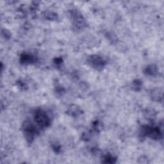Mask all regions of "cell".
I'll return each mask as SVG.
<instances>
[{"mask_svg": "<svg viewBox=\"0 0 164 164\" xmlns=\"http://www.w3.org/2000/svg\"><path fill=\"white\" fill-rule=\"evenodd\" d=\"M132 88L134 91H140L142 88V81L140 79H135L132 84Z\"/></svg>", "mask_w": 164, "mask_h": 164, "instance_id": "obj_11", "label": "cell"}, {"mask_svg": "<svg viewBox=\"0 0 164 164\" xmlns=\"http://www.w3.org/2000/svg\"><path fill=\"white\" fill-rule=\"evenodd\" d=\"M34 120L41 128H46L51 124V119L42 109H37L34 113Z\"/></svg>", "mask_w": 164, "mask_h": 164, "instance_id": "obj_4", "label": "cell"}, {"mask_svg": "<svg viewBox=\"0 0 164 164\" xmlns=\"http://www.w3.org/2000/svg\"><path fill=\"white\" fill-rule=\"evenodd\" d=\"M139 160H142V161H141L140 163H148L149 162V161H148V159H147V158H145V156H141Z\"/></svg>", "mask_w": 164, "mask_h": 164, "instance_id": "obj_18", "label": "cell"}, {"mask_svg": "<svg viewBox=\"0 0 164 164\" xmlns=\"http://www.w3.org/2000/svg\"><path fill=\"white\" fill-rule=\"evenodd\" d=\"M22 130L24 136L28 144L32 143L36 135L39 134V130L37 127L30 120H26L24 122L22 126Z\"/></svg>", "mask_w": 164, "mask_h": 164, "instance_id": "obj_2", "label": "cell"}, {"mask_svg": "<svg viewBox=\"0 0 164 164\" xmlns=\"http://www.w3.org/2000/svg\"><path fill=\"white\" fill-rule=\"evenodd\" d=\"M18 87H20L21 89H25L26 88V84H25L24 82H23L22 81H19V82H18Z\"/></svg>", "mask_w": 164, "mask_h": 164, "instance_id": "obj_17", "label": "cell"}, {"mask_svg": "<svg viewBox=\"0 0 164 164\" xmlns=\"http://www.w3.org/2000/svg\"><path fill=\"white\" fill-rule=\"evenodd\" d=\"M139 136L142 139L147 137L154 140H160L162 138V132L158 127L144 125L140 129Z\"/></svg>", "mask_w": 164, "mask_h": 164, "instance_id": "obj_1", "label": "cell"}, {"mask_svg": "<svg viewBox=\"0 0 164 164\" xmlns=\"http://www.w3.org/2000/svg\"><path fill=\"white\" fill-rule=\"evenodd\" d=\"M117 161V158L112 156L111 154H106L105 155H103V158H102V163H115Z\"/></svg>", "mask_w": 164, "mask_h": 164, "instance_id": "obj_10", "label": "cell"}, {"mask_svg": "<svg viewBox=\"0 0 164 164\" xmlns=\"http://www.w3.org/2000/svg\"><path fill=\"white\" fill-rule=\"evenodd\" d=\"M82 111L80 109V108L75 105H71L68 110H67V113L70 116L73 117V118H78L79 117L80 115L81 114Z\"/></svg>", "mask_w": 164, "mask_h": 164, "instance_id": "obj_8", "label": "cell"}, {"mask_svg": "<svg viewBox=\"0 0 164 164\" xmlns=\"http://www.w3.org/2000/svg\"><path fill=\"white\" fill-rule=\"evenodd\" d=\"M45 18L46 19L50 20V21H53V20H57L58 19V15L57 14L53 12H47L45 13Z\"/></svg>", "mask_w": 164, "mask_h": 164, "instance_id": "obj_12", "label": "cell"}, {"mask_svg": "<svg viewBox=\"0 0 164 164\" xmlns=\"http://www.w3.org/2000/svg\"><path fill=\"white\" fill-rule=\"evenodd\" d=\"M37 61V58L30 53H24L21 54L20 57V63L23 65H29L36 63Z\"/></svg>", "mask_w": 164, "mask_h": 164, "instance_id": "obj_6", "label": "cell"}, {"mask_svg": "<svg viewBox=\"0 0 164 164\" xmlns=\"http://www.w3.org/2000/svg\"><path fill=\"white\" fill-rule=\"evenodd\" d=\"M144 73L147 76H156L158 73V70L156 65L150 64L144 68Z\"/></svg>", "mask_w": 164, "mask_h": 164, "instance_id": "obj_7", "label": "cell"}, {"mask_svg": "<svg viewBox=\"0 0 164 164\" xmlns=\"http://www.w3.org/2000/svg\"><path fill=\"white\" fill-rule=\"evenodd\" d=\"M106 36L107 37V38L108 39V40H109L110 42H113L115 41L116 40V37L113 36V34H112V33H107V34L106 35Z\"/></svg>", "mask_w": 164, "mask_h": 164, "instance_id": "obj_15", "label": "cell"}, {"mask_svg": "<svg viewBox=\"0 0 164 164\" xmlns=\"http://www.w3.org/2000/svg\"><path fill=\"white\" fill-rule=\"evenodd\" d=\"M151 97L155 101H161L163 99V93L161 90H160V89H155L153 90V91L151 93Z\"/></svg>", "mask_w": 164, "mask_h": 164, "instance_id": "obj_9", "label": "cell"}, {"mask_svg": "<svg viewBox=\"0 0 164 164\" xmlns=\"http://www.w3.org/2000/svg\"><path fill=\"white\" fill-rule=\"evenodd\" d=\"M55 92L58 95L62 96L65 92V89L63 87H62L60 84L57 85L55 87Z\"/></svg>", "mask_w": 164, "mask_h": 164, "instance_id": "obj_13", "label": "cell"}, {"mask_svg": "<svg viewBox=\"0 0 164 164\" xmlns=\"http://www.w3.org/2000/svg\"><path fill=\"white\" fill-rule=\"evenodd\" d=\"M54 63L57 66H59L62 63V58H57L54 60Z\"/></svg>", "mask_w": 164, "mask_h": 164, "instance_id": "obj_16", "label": "cell"}, {"mask_svg": "<svg viewBox=\"0 0 164 164\" xmlns=\"http://www.w3.org/2000/svg\"><path fill=\"white\" fill-rule=\"evenodd\" d=\"M87 63L96 71H101L107 65V62L100 56L93 55L87 58Z\"/></svg>", "mask_w": 164, "mask_h": 164, "instance_id": "obj_5", "label": "cell"}, {"mask_svg": "<svg viewBox=\"0 0 164 164\" xmlns=\"http://www.w3.org/2000/svg\"><path fill=\"white\" fill-rule=\"evenodd\" d=\"M70 16L71 18L73 28L75 30H83L87 26L85 18L78 10H72L70 12Z\"/></svg>", "mask_w": 164, "mask_h": 164, "instance_id": "obj_3", "label": "cell"}, {"mask_svg": "<svg viewBox=\"0 0 164 164\" xmlns=\"http://www.w3.org/2000/svg\"><path fill=\"white\" fill-rule=\"evenodd\" d=\"M2 36L7 39H9L11 37V34L10 31L6 29L2 30Z\"/></svg>", "mask_w": 164, "mask_h": 164, "instance_id": "obj_14", "label": "cell"}]
</instances>
